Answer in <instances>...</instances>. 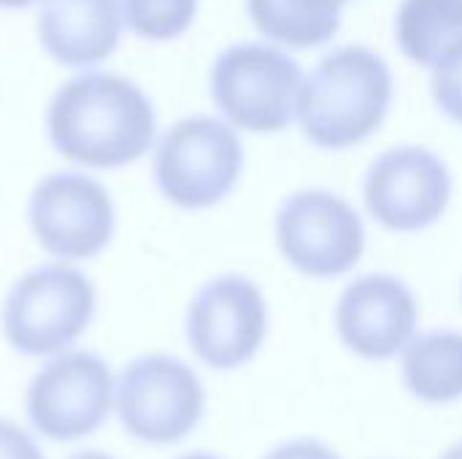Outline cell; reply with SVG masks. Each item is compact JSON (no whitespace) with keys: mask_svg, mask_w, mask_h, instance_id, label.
Returning <instances> with one entry per match:
<instances>
[{"mask_svg":"<svg viewBox=\"0 0 462 459\" xmlns=\"http://www.w3.org/2000/svg\"><path fill=\"white\" fill-rule=\"evenodd\" d=\"M276 249L290 268L330 281L355 271L365 254V225L338 192L309 187L287 195L273 222Z\"/></svg>","mask_w":462,"mask_h":459,"instance_id":"6","label":"cell"},{"mask_svg":"<svg viewBox=\"0 0 462 459\" xmlns=\"http://www.w3.org/2000/svg\"><path fill=\"white\" fill-rule=\"evenodd\" d=\"M122 24V0H43L38 41L54 62L92 68L116 51Z\"/></svg>","mask_w":462,"mask_h":459,"instance_id":"13","label":"cell"},{"mask_svg":"<svg viewBox=\"0 0 462 459\" xmlns=\"http://www.w3.org/2000/svg\"><path fill=\"white\" fill-rule=\"evenodd\" d=\"M420 303L414 289L390 273H365L344 287L336 303L341 344L371 363L398 357L417 335Z\"/></svg>","mask_w":462,"mask_h":459,"instance_id":"12","label":"cell"},{"mask_svg":"<svg viewBox=\"0 0 462 459\" xmlns=\"http://www.w3.org/2000/svg\"><path fill=\"white\" fill-rule=\"evenodd\" d=\"M179 459H222V457H214V454H203V452H192V454H184V457Z\"/></svg>","mask_w":462,"mask_h":459,"instance_id":"24","label":"cell"},{"mask_svg":"<svg viewBox=\"0 0 462 459\" xmlns=\"http://www.w3.org/2000/svg\"><path fill=\"white\" fill-rule=\"evenodd\" d=\"M46 133L65 160L111 170L141 160L152 149L157 111L133 78L89 70L54 92Z\"/></svg>","mask_w":462,"mask_h":459,"instance_id":"1","label":"cell"},{"mask_svg":"<svg viewBox=\"0 0 462 459\" xmlns=\"http://www.w3.org/2000/svg\"><path fill=\"white\" fill-rule=\"evenodd\" d=\"M30 227L43 252L60 260H92L114 238V200L92 176L49 173L30 195Z\"/></svg>","mask_w":462,"mask_h":459,"instance_id":"11","label":"cell"},{"mask_svg":"<svg viewBox=\"0 0 462 459\" xmlns=\"http://www.w3.org/2000/svg\"><path fill=\"white\" fill-rule=\"evenodd\" d=\"M344 0H246L254 30L282 49H317L341 30Z\"/></svg>","mask_w":462,"mask_h":459,"instance_id":"15","label":"cell"},{"mask_svg":"<svg viewBox=\"0 0 462 459\" xmlns=\"http://www.w3.org/2000/svg\"><path fill=\"white\" fill-rule=\"evenodd\" d=\"M70 459H114V457H108V454H103V452H81V454H73Z\"/></svg>","mask_w":462,"mask_h":459,"instance_id":"22","label":"cell"},{"mask_svg":"<svg viewBox=\"0 0 462 459\" xmlns=\"http://www.w3.org/2000/svg\"><path fill=\"white\" fill-rule=\"evenodd\" d=\"M114 406L133 438L171 446L200 425L206 390L187 363L168 354H146L122 371Z\"/></svg>","mask_w":462,"mask_h":459,"instance_id":"8","label":"cell"},{"mask_svg":"<svg viewBox=\"0 0 462 459\" xmlns=\"http://www.w3.org/2000/svg\"><path fill=\"white\" fill-rule=\"evenodd\" d=\"M35 3H43V0H0V8L16 11V8H30V5H35Z\"/></svg>","mask_w":462,"mask_h":459,"instance_id":"21","label":"cell"},{"mask_svg":"<svg viewBox=\"0 0 462 459\" xmlns=\"http://www.w3.org/2000/svg\"><path fill=\"white\" fill-rule=\"evenodd\" d=\"M406 390L430 406H447L462 398V333L428 330L414 335L401 352Z\"/></svg>","mask_w":462,"mask_h":459,"instance_id":"14","label":"cell"},{"mask_svg":"<svg viewBox=\"0 0 462 459\" xmlns=\"http://www.w3.org/2000/svg\"><path fill=\"white\" fill-rule=\"evenodd\" d=\"M263 459H341L328 444L322 441H311V438H298L290 444L276 446L273 452H268Z\"/></svg>","mask_w":462,"mask_h":459,"instance_id":"20","label":"cell"},{"mask_svg":"<svg viewBox=\"0 0 462 459\" xmlns=\"http://www.w3.org/2000/svg\"><path fill=\"white\" fill-rule=\"evenodd\" d=\"M395 43L409 62L433 70L462 46V0H401Z\"/></svg>","mask_w":462,"mask_h":459,"instance_id":"16","label":"cell"},{"mask_svg":"<svg viewBox=\"0 0 462 459\" xmlns=\"http://www.w3.org/2000/svg\"><path fill=\"white\" fill-rule=\"evenodd\" d=\"M395 97L390 62L371 46L346 43L328 51L303 78L298 124L325 151H346L382 130Z\"/></svg>","mask_w":462,"mask_h":459,"instance_id":"2","label":"cell"},{"mask_svg":"<svg viewBox=\"0 0 462 459\" xmlns=\"http://www.w3.org/2000/svg\"><path fill=\"white\" fill-rule=\"evenodd\" d=\"M0 459H46L38 444L14 422L0 419Z\"/></svg>","mask_w":462,"mask_h":459,"instance_id":"19","label":"cell"},{"mask_svg":"<svg viewBox=\"0 0 462 459\" xmlns=\"http://www.w3.org/2000/svg\"><path fill=\"white\" fill-rule=\"evenodd\" d=\"M430 95L436 108L462 127V46L430 70Z\"/></svg>","mask_w":462,"mask_h":459,"instance_id":"18","label":"cell"},{"mask_svg":"<svg viewBox=\"0 0 462 459\" xmlns=\"http://www.w3.org/2000/svg\"><path fill=\"white\" fill-rule=\"evenodd\" d=\"M441 459H462V441H460V444H455L452 449H447V452H444V457H441Z\"/></svg>","mask_w":462,"mask_h":459,"instance_id":"23","label":"cell"},{"mask_svg":"<svg viewBox=\"0 0 462 459\" xmlns=\"http://www.w3.org/2000/svg\"><path fill=\"white\" fill-rule=\"evenodd\" d=\"M298 60L271 41H241L219 51L208 89L222 116L241 133L276 135L298 119L303 87Z\"/></svg>","mask_w":462,"mask_h":459,"instance_id":"3","label":"cell"},{"mask_svg":"<svg viewBox=\"0 0 462 459\" xmlns=\"http://www.w3.org/2000/svg\"><path fill=\"white\" fill-rule=\"evenodd\" d=\"M268 300L241 273L206 281L187 308V344L214 371H236L252 363L268 338Z\"/></svg>","mask_w":462,"mask_h":459,"instance_id":"9","label":"cell"},{"mask_svg":"<svg viewBox=\"0 0 462 459\" xmlns=\"http://www.w3.org/2000/svg\"><path fill=\"white\" fill-rule=\"evenodd\" d=\"M344 3H352V0H344Z\"/></svg>","mask_w":462,"mask_h":459,"instance_id":"25","label":"cell"},{"mask_svg":"<svg viewBox=\"0 0 462 459\" xmlns=\"http://www.w3.org/2000/svg\"><path fill=\"white\" fill-rule=\"evenodd\" d=\"M95 284L70 265L27 271L5 295L3 335L24 357H51L79 341L95 317Z\"/></svg>","mask_w":462,"mask_h":459,"instance_id":"5","label":"cell"},{"mask_svg":"<svg viewBox=\"0 0 462 459\" xmlns=\"http://www.w3.org/2000/svg\"><path fill=\"white\" fill-rule=\"evenodd\" d=\"M116 403V384L103 357L92 352H60L27 387V417L49 441L92 436Z\"/></svg>","mask_w":462,"mask_h":459,"instance_id":"10","label":"cell"},{"mask_svg":"<svg viewBox=\"0 0 462 459\" xmlns=\"http://www.w3.org/2000/svg\"><path fill=\"white\" fill-rule=\"evenodd\" d=\"M455 195L447 160L417 143L382 151L365 170L363 203L368 216L390 233L411 235L439 225Z\"/></svg>","mask_w":462,"mask_h":459,"instance_id":"7","label":"cell"},{"mask_svg":"<svg viewBox=\"0 0 462 459\" xmlns=\"http://www.w3.org/2000/svg\"><path fill=\"white\" fill-rule=\"evenodd\" d=\"M125 24L143 41H176L198 19V0H122Z\"/></svg>","mask_w":462,"mask_h":459,"instance_id":"17","label":"cell"},{"mask_svg":"<svg viewBox=\"0 0 462 459\" xmlns=\"http://www.w3.org/2000/svg\"><path fill=\"white\" fill-rule=\"evenodd\" d=\"M244 143L227 119L192 114L171 124L154 151L160 195L184 211L219 206L241 181Z\"/></svg>","mask_w":462,"mask_h":459,"instance_id":"4","label":"cell"}]
</instances>
